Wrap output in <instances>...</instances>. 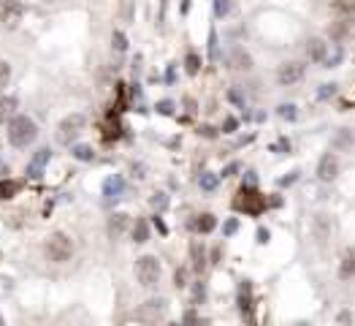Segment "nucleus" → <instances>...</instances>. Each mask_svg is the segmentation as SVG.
Returning <instances> with one entry per match:
<instances>
[{
  "label": "nucleus",
  "mask_w": 355,
  "mask_h": 326,
  "mask_svg": "<svg viewBox=\"0 0 355 326\" xmlns=\"http://www.w3.org/2000/svg\"><path fill=\"white\" fill-rule=\"evenodd\" d=\"M36 136H38V125L33 123L28 115L11 117V123H9V142L14 144V147H28V144L36 142Z\"/></svg>",
  "instance_id": "f257e3e1"
},
{
  "label": "nucleus",
  "mask_w": 355,
  "mask_h": 326,
  "mask_svg": "<svg viewBox=\"0 0 355 326\" xmlns=\"http://www.w3.org/2000/svg\"><path fill=\"white\" fill-rule=\"evenodd\" d=\"M71 256H73L71 237L63 234V231L49 234V239H46V258H49V261H55V264H65Z\"/></svg>",
  "instance_id": "f03ea898"
},
{
  "label": "nucleus",
  "mask_w": 355,
  "mask_h": 326,
  "mask_svg": "<svg viewBox=\"0 0 355 326\" xmlns=\"http://www.w3.org/2000/svg\"><path fill=\"white\" fill-rule=\"evenodd\" d=\"M84 125H87V117L82 115V112H73V115L63 117L60 125H57V142L60 144H71L73 139L84 131Z\"/></svg>",
  "instance_id": "7ed1b4c3"
},
{
  "label": "nucleus",
  "mask_w": 355,
  "mask_h": 326,
  "mask_svg": "<svg viewBox=\"0 0 355 326\" xmlns=\"http://www.w3.org/2000/svg\"><path fill=\"white\" fill-rule=\"evenodd\" d=\"M136 277L144 288H152L160 280V261L155 256H141L136 261Z\"/></svg>",
  "instance_id": "20e7f679"
},
{
  "label": "nucleus",
  "mask_w": 355,
  "mask_h": 326,
  "mask_svg": "<svg viewBox=\"0 0 355 326\" xmlns=\"http://www.w3.org/2000/svg\"><path fill=\"white\" fill-rule=\"evenodd\" d=\"M317 177L323 179V182H333V179L339 177V158L333 155V152H325V155L320 158V163H317Z\"/></svg>",
  "instance_id": "39448f33"
},
{
  "label": "nucleus",
  "mask_w": 355,
  "mask_h": 326,
  "mask_svg": "<svg viewBox=\"0 0 355 326\" xmlns=\"http://www.w3.org/2000/svg\"><path fill=\"white\" fill-rule=\"evenodd\" d=\"M304 79V65L301 63H285L282 68L277 71V82L282 84V87H290V84H296Z\"/></svg>",
  "instance_id": "423d86ee"
},
{
  "label": "nucleus",
  "mask_w": 355,
  "mask_h": 326,
  "mask_svg": "<svg viewBox=\"0 0 355 326\" xmlns=\"http://www.w3.org/2000/svg\"><path fill=\"white\" fill-rule=\"evenodd\" d=\"M22 14H25V6L22 3H6L3 11H0V22L6 25V28H17L19 22H22Z\"/></svg>",
  "instance_id": "0eeeda50"
},
{
  "label": "nucleus",
  "mask_w": 355,
  "mask_h": 326,
  "mask_svg": "<svg viewBox=\"0 0 355 326\" xmlns=\"http://www.w3.org/2000/svg\"><path fill=\"white\" fill-rule=\"evenodd\" d=\"M49 158H52V150H49V147H41V150H38L36 155H33V161L28 163V177H30V179H38V177H41V174H44V166L49 163Z\"/></svg>",
  "instance_id": "6e6552de"
},
{
  "label": "nucleus",
  "mask_w": 355,
  "mask_h": 326,
  "mask_svg": "<svg viewBox=\"0 0 355 326\" xmlns=\"http://www.w3.org/2000/svg\"><path fill=\"white\" fill-rule=\"evenodd\" d=\"M228 63H231V68H233V71H250V68H252V57L247 55L244 49H239V46L231 52Z\"/></svg>",
  "instance_id": "1a4fd4ad"
},
{
  "label": "nucleus",
  "mask_w": 355,
  "mask_h": 326,
  "mask_svg": "<svg viewBox=\"0 0 355 326\" xmlns=\"http://www.w3.org/2000/svg\"><path fill=\"white\" fill-rule=\"evenodd\" d=\"M306 55H309V60H314V63H323L328 57V44L323 38H312V41L306 44Z\"/></svg>",
  "instance_id": "9d476101"
},
{
  "label": "nucleus",
  "mask_w": 355,
  "mask_h": 326,
  "mask_svg": "<svg viewBox=\"0 0 355 326\" xmlns=\"http://www.w3.org/2000/svg\"><path fill=\"white\" fill-rule=\"evenodd\" d=\"M331 231H333V221L328 215H317V218H314V237H317L320 242H325V239L331 237Z\"/></svg>",
  "instance_id": "9b49d317"
},
{
  "label": "nucleus",
  "mask_w": 355,
  "mask_h": 326,
  "mask_svg": "<svg viewBox=\"0 0 355 326\" xmlns=\"http://www.w3.org/2000/svg\"><path fill=\"white\" fill-rule=\"evenodd\" d=\"M165 312V302L163 299H149L141 310H138V318H157Z\"/></svg>",
  "instance_id": "f8f14e48"
},
{
  "label": "nucleus",
  "mask_w": 355,
  "mask_h": 326,
  "mask_svg": "<svg viewBox=\"0 0 355 326\" xmlns=\"http://www.w3.org/2000/svg\"><path fill=\"white\" fill-rule=\"evenodd\" d=\"M339 275L344 277H355V248L344 250V256H341V264H339Z\"/></svg>",
  "instance_id": "ddd939ff"
},
{
  "label": "nucleus",
  "mask_w": 355,
  "mask_h": 326,
  "mask_svg": "<svg viewBox=\"0 0 355 326\" xmlns=\"http://www.w3.org/2000/svg\"><path fill=\"white\" fill-rule=\"evenodd\" d=\"M122 190H125L122 177H109V179L103 182V196H109V198H117Z\"/></svg>",
  "instance_id": "4468645a"
},
{
  "label": "nucleus",
  "mask_w": 355,
  "mask_h": 326,
  "mask_svg": "<svg viewBox=\"0 0 355 326\" xmlns=\"http://www.w3.org/2000/svg\"><path fill=\"white\" fill-rule=\"evenodd\" d=\"M125 229H128V215H125V212H117V215H111V221H109V234H111V237H119Z\"/></svg>",
  "instance_id": "2eb2a0df"
},
{
  "label": "nucleus",
  "mask_w": 355,
  "mask_h": 326,
  "mask_svg": "<svg viewBox=\"0 0 355 326\" xmlns=\"http://www.w3.org/2000/svg\"><path fill=\"white\" fill-rule=\"evenodd\" d=\"M71 152H73V158H76V161H82V163L95 161V150H92L90 144H76V147H73Z\"/></svg>",
  "instance_id": "dca6fc26"
},
{
  "label": "nucleus",
  "mask_w": 355,
  "mask_h": 326,
  "mask_svg": "<svg viewBox=\"0 0 355 326\" xmlns=\"http://www.w3.org/2000/svg\"><path fill=\"white\" fill-rule=\"evenodd\" d=\"M350 30H352V22L344 17V19H339V22L331 28V38H333V41H341V38H344Z\"/></svg>",
  "instance_id": "f3484780"
},
{
  "label": "nucleus",
  "mask_w": 355,
  "mask_h": 326,
  "mask_svg": "<svg viewBox=\"0 0 355 326\" xmlns=\"http://www.w3.org/2000/svg\"><path fill=\"white\" fill-rule=\"evenodd\" d=\"M217 182H220V177L214 174V171H204V174L198 177V185H201V190H206V193H212L214 188H217Z\"/></svg>",
  "instance_id": "a211bd4d"
},
{
  "label": "nucleus",
  "mask_w": 355,
  "mask_h": 326,
  "mask_svg": "<svg viewBox=\"0 0 355 326\" xmlns=\"http://www.w3.org/2000/svg\"><path fill=\"white\" fill-rule=\"evenodd\" d=\"M14 112H17V98H14V95H6V98H0V120L11 117Z\"/></svg>",
  "instance_id": "6ab92c4d"
},
{
  "label": "nucleus",
  "mask_w": 355,
  "mask_h": 326,
  "mask_svg": "<svg viewBox=\"0 0 355 326\" xmlns=\"http://www.w3.org/2000/svg\"><path fill=\"white\" fill-rule=\"evenodd\" d=\"M133 239H136L138 245L149 239V226H146V221H141V218L136 221V226H133Z\"/></svg>",
  "instance_id": "aec40b11"
},
{
  "label": "nucleus",
  "mask_w": 355,
  "mask_h": 326,
  "mask_svg": "<svg viewBox=\"0 0 355 326\" xmlns=\"http://www.w3.org/2000/svg\"><path fill=\"white\" fill-rule=\"evenodd\" d=\"M111 46L117 52H128V36H125L122 30H114L111 33Z\"/></svg>",
  "instance_id": "412c9836"
},
{
  "label": "nucleus",
  "mask_w": 355,
  "mask_h": 326,
  "mask_svg": "<svg viewBox=\"0 0 355 326\" xmlns=\"http://www.w3.org/2000/svg\"><path fill=\"white\" fill-rule=\"evenodd\" d=\"M17 190H19V182H14V179H3L0 182V198H14Z\"/></svg>",
  "instance_id": "4be33fe9"
},
{
  "label": "nucleus",
  "mask_w": 355,
  "mask_h": 326,
  "mask_svg": "<svg viewBox=\"0 0 355 326\" xmlns=\"http://www.w3.org/2000/svg\"><path fill=\"white\" fill-rule=\"evenodd\" d=\"M331 9L336 11V14H341V17H350L352 11H355V3H352V0H336Z\"/></svg>",
  "instance_id": "5701e85b"
},
{
  "label": "nucleus",
  "mask_w": 355,
  "mask_h": 326,
  "mask_svg": "<svg viewBox=\"0 0 355 326\" xmlns=\"http://www.w3.org/2000/svg\"><path fill=\"white\" fill-rule=\"evenodd\" d=\"M214 226H217L214 215H201V221L196 223V229L201 231V234H209V231H214Z\"/></svg>",
  "instance_id": "b1692460"
},
{
  "label": "nucleus",
  "mask_w": 355,
  "mask_h": 326,
  "mask_svg": "<svg viewBox=\"0 0 355 326\" xmlns=\"http://www.w3.org/2000/svg\"><path fill=\"white\" fill-rule=\"evenodd\" d=\"M185 68H187V74H190V76H196V74H198V68H201V60H198V55H196V52H190V55L185 57Z\"/></svg>",
  "instance_id": "393cba45"
},
{
  "label": "nucleus",
  "mask_w": 355,
  "mask_h": 326,
  "mask_svg": "<svg viewBox=\"0 0 355 326\" xmlns=\"http://www.w3.org/2000/svg\"><path fill=\"white\" fill-rule=\"evenodd\" d=\"M209 60L212 63H217L220 60V49H217V30H209Z\"/></svg>",
  "instance_id": "a878e982"
},
{
  "label": "nucleus",
  "mask_w": 355,
  "mask_h": 326,
  "mask_svg": "<svg viewBox=\"0 0 355 326\" xmlns=\"http://www.w3.org/2000/svg\"><path fill=\"white\" fill-rule=\"evenodd\" d=\"M190 253H193V269H196V272H201V269L206 267V261H204V250H201L198 245H193V248H190Z\"/></svg>",
  "instance_id": "bb28decb"
},
{
  "label": "nucleus",
  "mask_w": 355,
  "mask_h": 326,
  "mask_svg": "<svg viewBox=\"0 0 355 326\" xmlns=\"http://www.w3.org/2000/svg\"><path fill=\"white\" fill-rule=\"evenodd\" d=\"M279 117H282V120H296L298 117L296 106H293V103H282V106H279Z\"/></svg>",
  "instance_id": "cd10ccee"
},
{
  "label": "nucleus",
  "mask_w": 355,
  "mask_h": 326,
  "mask_svg": "<svg viewBox=\"0 0 355 326\" xmlns=\"http://www.w3.org/2000/svg\"><path fill=\"white\" fill-rule=\"evenodd\" d=\"M11 79V65L6 63V60H0V90L6 87V82Z\"/></svg>",
  "instance_id": "c85d7f7f"
},
{
  "label": "nucleus",
  "mask_w": 355,
  "mask_h": 326,
  "mask_svg": "<svg viewBox=\"0 0 355 326\" xmlns=\"http://www.w3.org/2000/svg\"><path fill=\"white\" fill-rule=\"evenodd\" d=\"M149 201H152V207H155V209H165V207H168V196H165V193H155Z\"/></svg>",
  "instance_id": "c756f323"
},
{
  "label": "nucleus",
  "mask_w": 355,
  "mask_h": 326,
  "mask_svg": "<svg viewBox=\"0 0 355 326\" xmlns=\"http://www.w3.org/2000/svg\"><path fill=\"white\" fill-rule=\"evenodd\" d=\"M228 11H231V3H228V0H214V14L217 17H225Z\"/></svg>",
  "instance_id": "7c9ffc66"
},
{
  "label": "nucleus",
  "mask_w": 355,
  "mask_h": 326,
  "mask_svg": "<svg viewBox=\"0 0 355 326\" xmlns=\"http://www.w3.org/2000/svg\"><path fill=\"white\" fill-rule=\"evenodd\" d=\"M339 60H341V49H336L333 55H328V57L323 60V63H325V68H333V65H336Z\"/></svg>",
  "instance_id": "2f4dec72"
},
{
  "label": "nucleus",
  "mask_w": 355,
  "mask_h": 326,
  "mask_svg": "<svg viewBox=\"0 0 355 326\" xmlns=\"http://www.w3.org/2000/svg\"><path fill=\"white\" fill-rule=\"evenodd\" d=\"M333 92H336V84H323V87H320V92H317V95H320V98H323V101H325V98H331Z\"/></svg>",
  "instance_id": "473e14b6"
},
{
  "label": "nucleus",
  "mask_w": 355,
  "mask_h": 326,
  "mask_svg": "<svg viewBox=\"0 0 355 326\" xmlns=\"http://www.w3.org/2000/svg\"><path fill=\"white\" fill-rule=\"evenodd\" d=\"M239 169H242V163H236V161H233V163H228L225 169H223V177H233Z\"/></svg>",
  "instance_id": "72a5a7b5"
},
{
  "label": "nucleus",
  "mask_w": 355,
  "mask_h": 326,
  "mask_svg": "<svg viewBox=\"0 0 355 326\" xmlns=\"http://www.w3.org/2000/svg\"><path fill=\"white\" fill-rule=\"evenodd\" d=\"M157 112H160V115H173V103L171 101H160L157 103Z\"/></svg>",
  "instance_id": "f704fd0d"
},
{
  "label": "nucleus",
  "mask_w": 355,
  "mask_h": 326,
  "mask_svg": "<svg viewBox=\"0 0 355 326\" xmlns=\"http://www.w3.org/2000/svg\"><path fill=\"white\" fill-rule=\"evenodd\" d=\"M236 125H239L236 117H228L225 123H223V131H225V134H231V131H236Z\"/></svg>",
  "instance_id": "c9c22d12"
},
{
  "label": "nucleus",
  "mask_w": 355,
  "mask_h": 326,
  "mask_svg": "<svg viewBox=\"0 0 355 326\" xmlns=\"http://www.w3.org/2000/svg\"><path fill=\"white\" fill-rule=\"evenodd\" d=\"M271 150H274V152H277V150H285V152H290V142H287V139H279V142L274 144Z\"/></svg>",
  "instance_id": "e433bc0d"
},
{
  "label": "nucleus",
  "mask_w": 355,
  "mask_h": 326,
  "mask_svg": "<svg viewBox=\"0 0 355 326\" xmlns=\"http://www.w3.org/2000/svg\"><path fill=\"white\" fill-rule=\"evenodd\" d=\"M236 229H239V221H236V218H231V221L225 223V229H223V231H225V234H233Z\"/></svg>",
  "instance_id": "4c0bfd02"
},
{
  "label": "nucleus",
  "mask_w": 355,
  "mask_h": 326,
  "mask_svg": "<svg viewBox=\"0 0 355 326\" xmlns=\"http://www.w3.org/2000/svg\"><path fill=\"white\" fill-rule=\"evenodd\" d=\"M296 179H298V171H293L290 177H282V179H279V185H282V188H287V185H293Z\"/></svg>",
  "instance_id": "58836bf2"
},
{
  "label": "nucleus",
  "mask_w": 355,
  "mask_h": 326,
  "mask_svg": "<svg viewBox=\"0 0 355 326\" xmlns=\"http://www.w3.org/2000/svg\"><path fill=\"white\" fill-rule=\"evenodd\" d=\"M155 226H157V231H160V234H168V226L163 223V218H160V215H155Z\"/></svg>",
  "instance_id": "ea45409f"
},
{
  "label": "nucleus",
  "mask_w": 355,
  "mask_h": 326,
  "mask_svg": "<svg viewBox=\"0 0 355 326\" xmlns=\"http://www.w3.org/2000/svg\"><path fill=\"white\" fill-rule=\"evenodd\" d=\"M269 237H271V234H269V229H258V242H260V245L269 242Z\"/></svg>",
  "instance_id": "a19ab883"
},
{
  "label": "nucleus",
  "mask_w": 355,
  "mask_h": 326,
  "mask_svg": "<svg viewBox=\"0 0 355 326\" xmlns=\"http://www.w3.org/2000/svg\"><path fill=\"white\" fill-rule=\"evenodd\" d=\"M173 280H176V288H185V285H187V283H185V269H179Z\"/></svg>",
  "instance_id": "79ce46f5"
},
{
  "label": "nucleus",
  "mask_w": 355,
  "mask_h": 326,
  "mask_svg": "<svg viewBox=\"0 0 355 326\" xmlns=\"http://www.w3.org/2000/svg\"><path fill=\"white\" fill-rule=\"evenodd\" d=\"M228 98H231V101H233V103H239V106H242V103H244V98H242V95H239V92H236V90H231V92H228Z\"/></svg>",
  "instance_id": "37998d69"
},
{
  "label": "nucleus",
  "mask_w": 355,
  "mask_h": 326,
  "mask_svg": "<svg viewBox=\"0 0 355 326\" xmlns=\"http://www.w3.org/2000/svg\"><path fill=\"white\" fill-rule=\"evenodd\" d=\"M204 296H206V288H204V285L198 283V285H196V299L201 302V299H204Z\"/></svg>",
  "instance_id": "c03bdc74"
},
{
  "label": "nucleus",
  "mask_w": 355,
  "mask_h": 326,
  "mask_svg": "<svg viewBox=\"0 0 355 326\" xmlns=\"http://www.w3.org/2000/svg\"><path fill=\"white\" fill-rule=\"evenodd\" d=\"M201 134H204L206 139H214V128H209V125H204V128H201Z\"/></svg>",
  "instance_id": "a18cd8bd"
},
{
  "label": "nucleus",
  "mask_w": 355,
  "mask_h": 326,
  "mask_svg": "<svg viewBox=\"0 0 355 326\" xmlns=\"http://www.w3.org/2000/svg\"><path fill=\"white\" fill-rule=\"evenodd\" d=\"M6 171H9V169H6V163L0 161V174H6Z\"/></svg>",
  "instance_id": "49530a36"
},
{
  "label": "nucleus",
  "mask_w": 355,
  "mask_h": 326,
  "mask_svg": "<svg viewBox=\"0 0 355 326\" xmlns=\"http://www.w3.org/2000/svg\"><path fill=\"white\" fill-rule=\"evenodd\" d=\"M0 323H3V318H0Z\"/></svg>",
  "instance_id": "de8ad7c7"
}]
</instances>
